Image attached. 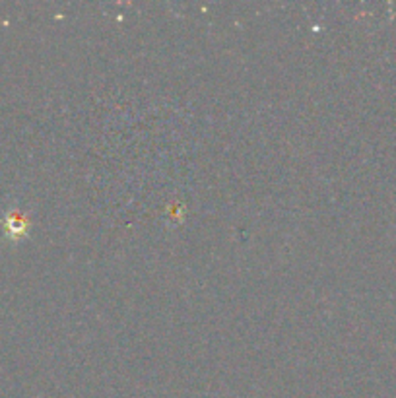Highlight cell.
<instances>
[{"label": "cell", "instance_id": "cell-1", "mask_svg": "<svg viewBox=\"0 0 396 398\" xmlns=\"http://www.w3.org/2000/svg\"><path fill=\"white\" fill-rule=\"evenodd\" d=\"M6 232H8L10 235L22 234V232H24V220L17 216V214L8 216V220H6Z\"/></svg>", "mask_w": 396, "mask_h": 398}]
</instances>
